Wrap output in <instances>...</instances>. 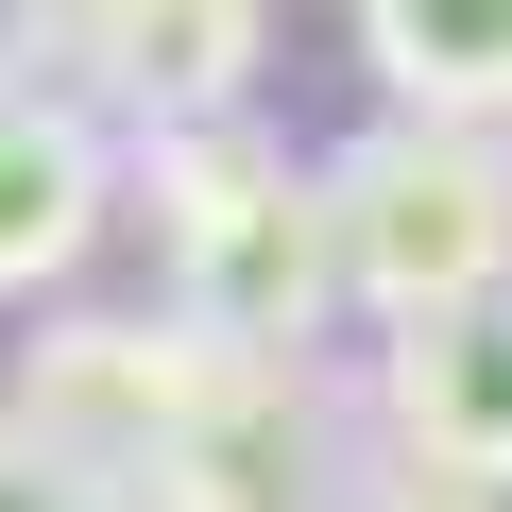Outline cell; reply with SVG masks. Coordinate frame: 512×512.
Segmentation results:
<instances>
[{"label": "cell", "instance_id": "6da1fadb", "mask_svg": "<svg viewBox=\"0 0 512 512\" xmlns=\"http://www.w3.org/2000/svg\"><path fill=\"white\" fill-rule=\"evenodd\" d=\"M512 274V137L478 120H376L325 171V291L376 325H427Z\"/></svg>", "mask_w": 512, "mask_h": 512}, {"label": "cell", "instance_id": "7a4b0ae2", "mask_svg": "<svg viewBox=\"0 0 512 512\" xmlns=\"http://www.w3.org/2000/svg\"><path fill=\"white\" fill-rule=\"evenodd\" d=\"M154 222H171V291H188V342L222 359H291L342 291H325V188L256 137H154Z\"/></svg>", "mask_w": 512, "mask_h": 512}, {"label": "cell", "instance_id": "8992f818", "mask_svg": "<svg viewBox=\"0 0 512 512\" xmlns=\"http://www.w3.org/2000/svg\"><path fill=\"white\" fill-rule=\"evenodd\" d=\"M359 52L393 120H512V0H359Z\"/></svg>", "mask_w": 512, "mask_h": 512}, {"label": "cell", "instance_id": "9c48e42d", "mask_svg": "<svg viewBox=\"0 0 512 512\" xmlns=\"http://www.w3.org/2000/svg\"><path fill=\"white\" fill-rule=\"evenodd\" d=\"M359 512H478V495H444V478H376Z\"/></svg>", "mask_w": 512, "mask_h": 512}, {"label": "cell", "instance_id": "ba28073f", "mask_svg": "<svg viewBox=\"0 0 512 512\" xmlns=\"http://www.w3.org/2000/svg\"><path fill=\"white\" fill-rule=\"evenodd\" d=\"M52 52V18H35V0H0V103H18V69Z\"/></svg>", "mask_w": 512, "mask_h": 512}, {"label": "cell", "instance_id": "3957f363", "mask_svg": "<svg viewBox=\"0 0 512 512\" xmlns=\"http://www.w3.org/2000/svg\"><path fill=\"white\" fill-rule=\"evenodd\" d=\"M376 427H393V478H444V495H512V274L393 325V376H376Z\"/></svg>", "mask_w": 512, "mask_h": 512}, {"label": "cell", "instance_id": "5b68a950", "mask_svg": "<svg viewBox=\"0 0 512 512\" xmlns=\"http://www.w3.org/2000/svg\"><path fill=\"white\" fill-rule=\"evenodd\" d=\"M103 205H120V154H103V120L18 86V103H0V308H18V291H52V274H86Z\"/></svg>", "mask_w": 512, "mask_h": 512}, {"label": "cell", "instance_id": "30bf717a", "mask_svg": "<svg viewBox=\"0 0 512 512\" xmlns=\"http://www.w3.org/2000/svg\"><path fill=\"white\" fill-rule=\"evenodd\" d=\"M35 18H86V0H35Z\"/></svg>", "mask_w": 512, "mask_h": 512}, {"label": "cell", "instance_id": "52a82bcc", "mask_svg": "<svg viewBox=\"0 0 512 512\" xmlns=\"http://www.w3.org/2000/svg\"><path fill=\"white\" fill-rule=\"evenodd\" d=\"M0 512H86V495H69V461H52L18 410H0Z\"/></svg>", "mask_w": 512, "mask_h": 512}, {"label": "cell", "instance_id": "277c9868", "mask_svg": "<svg viewBox=\"0 0 512 512\" xmlns=\"http://www.w3.org/2000/svg\"><path fill=\"white\" fill-rule=\"evenodd\" d=\"M52 52H86L103 103H137L154 137H205L256 86V0H86V18H52Z\"/></svg>", "mask_w": 512, "mask_h": 512}]
</instances>
